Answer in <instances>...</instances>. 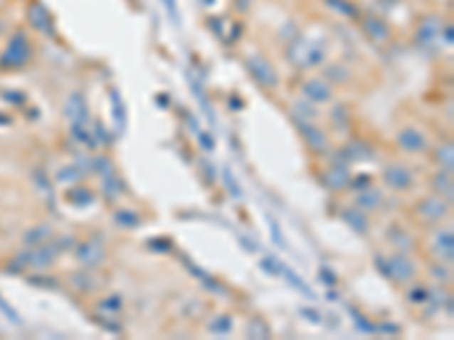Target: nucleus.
<instances>
[{
	"label": "nucleus",
	"instance_id": "36",
	"mask_svg": "<svg viewBox=\"0 0 454 340\" xmlns=\"http://www.w3.org/2000/svg\"><path fill=\"white\" fill-rule=\"evenodd\" d=\"M350 315H352L354 326H357L359 331H364V334H377V324H373V320H368L359 309L350 307Z\"/></svg>",
	"mask_w": 454,
	"mask_h": 340
},
{
	"label": "nucleus",
	"instance_id": "49",
	"mask_svg": "<svg viewBox=\"0 0 454 340\" xmlns=\"http://www.w3.org/2000/svg\"><path fill=\"white\" fill-rule=\"evenodd\" d=\"M93 139H95V143H105V145L112 143V137L107 134V129H105L102 123H95L93 125Z\"/></svg>",
	"mask_w": 454,
	"mask_h": 340
},
{
	"label": "nucleus",
	"instance_id": "1",
	"mask_svg": "<svg viewBox=\"0 0 454 340\" xmlns=\"http://www.w3.org/2000/svg\"><path fill=\"white\" fill-rule=\"evenodd\" d=\"M325 57H327L325 41L307 39V36L297 34L286 43V59H289V64L297 70L318 68L325 64Z\"/></svg>",
	"mask_w": 454,
	"mask_h": 340
},
{
	"label": "nucleus",
	"instance_id": "59",
	"mask_svg": "<svg viewBox=\"0 0 454 340\" xmlns=\"http://www.w3.org/2000/svg\"><path fill=\"white\" fill-rule=\"evenodd\" d=\"M250 5H253V0H234V7H236V11H241V14H246Z\"/></svg>",
	"mask_w": 454,
	"mask_h": 340
},
{
	"label": "nucleus",
	"instance_id": "32",
	"mask_svg": "<svg viewBox=\"0 0 454 340\" xmlns=\"http://www.w3.org/2000/svg\"><path fill=\"white\" fill-rule=\"evenodd\" d=\"M280 275H284V277H286V282H289L295 290H300V293H302L305 297H316V293L312 290V286H307L305 279H302V277H297V275H295V272L289 268V265H286V263H282Z\"/></svg>",
	"mask_w": 454,
	"mask_h": 340
},
{
	"label": "nucleus",
	"instance_id": "60",
	"mask_svg": "<svg viewBox=\"0 0 454 340\" xmlns=\"http://www.w3.org/2000/svg\"><path fill=\"white\" fill-rule=\"evenodd\" d=\"M202 168H205V179L211 184V181L216 179V175H213V166H211V164H207V161H202Z\"/></svg>",
	"mask_w": 454,
	"mask_h": 340
},
{
	"label": "nucleus",
	"instance_id": "25",
	"mask_svg": "<svg viewBox=\"0 0 454 340\" xmlns=\"http://www.w3.org/2000/svg\"><path fill=\"white\" fill-rule=\"evenodd\" d=\"M110 98H112V116H114V125L118 132H123L125 125H127V109H125V102H123V95L118 89H112L110 91Z\"/></svg>",
	"mask_w": 454,
	"mask_h": 340
},
{
	"label": "nucleus",
	"instance_id": "3",
	"mask_svg": "<svg viewBox=\"0 0 454 340\" xmlns=\"http://www.w3.org/2000/svg\"><path fill=\"white\" fill-rule=\"evenodd\" d=\"M413 216L418 218L421 223L425 225H436V223H443L445 218L450 216V202L443 200L440 196H427L421 198L413 204Z\"/></svg>",
	"mask_w": 454,
	"mask_h": 340
},
{
	"label": "nucleus",
	"instance_id": "38",
	"mask_svg": "<svg viewBox=\"0 0 454 340\" xmlns=\"http://www.w3.org/2000/svg\"><path fill=\"white\" fill-rule=\"evenodd\" d=\"M429 297H432V290H429L427 286H411L409 293H407V299L411 302V304H427Z\"/></svg>",
	"mask_w": 454,
	"mask_h": 340
},
{
	"label": "nucleus",
	"instance_id": "24",
	"mask_svg": "<svg viewBox=\"0 0 454 340\" xmlns=\"http://www.w3.org/2000/svg\"><path fill=\"white\" fill-rule=\"evenodd\" d=\"M100 181H102V196H105L107 202H116L118 198L123 196V184H121V177L116 175V170L102 175Z\"/></svg>",
	"mask_w": 454,
	"mask_h": 340
},
{
	"label": "nucleus",
	"instance_id": "30",
	"mask_svg": "<svg viewBox=\"0 0 454 340\" xmlns=\"http://www.w3.org/2000/svg\"><path fill=\"white\" fill-rule=\"evenodd\" d=\"M232 329H234V320H232V315H227V313L216 315V318H211L207 324V331L213 336H227V334H232Z\"/></svg>",
	"mask_w": 454,
	"mask_h": 340
},
{
	"label": "nucleus",
	"instance_id": "29",
	"mask_svg": "<svg viewBox=\"0 0 454 340\" xmlns=\"http://www.w3.org/2000/svg\"><path fill=\"white\" fill-rule=\"evenodd\" d=\"M112 218H114V223L118 227L127 229V232H132V229L141 227V216L134 209H116Z\"/></svg>",
	"mask_w": 454,
	"mask_h": 340
},
{
	"label": "nucleus",
	"instance_id": "33",
	"mask_svg": "<svg viewBox=\"0 0 454 340\" xmlns=\"http://www.w3.org/2000/svg\"><path fill=\"white\" fill-rule=\"evenodd\" d=\"M64 198L70 206H78V209H85V206L93 204V193L89 188H70L66 191Z\"/></svg>",
	"mask_w": 454,
	"mask_h": 340
},
{
	"label": "nucleus",
	"instance_id": "46",
	"mask_svg": "<svg viewBox=\"0 0 454 340\" xmlns=\"http://www.w3.org/2000/svg\"><path fill=\"white\" fill-rule=\"evenodd\" d=\"M261 270H264L266 275H270V277H280V270H282V263L275 259V257H264L261 259Z\"/></svg>",
	"mask_w": 454,
	"mask_h": 340
},
{
	"label": "nucleus",
	"instance_id": "19",
	"mask_svg": "<svg viewBox=\"0 0 454 340\" xmlns=\"http://www.w3.org/2000/svg\"><path fill=\"white\" fill-rule=\"evenodd\" d=\"M381 202H384V193H381L379 188H375L373 184L361 188V191H357V198H354V204L359 206L361 211L370 213V211H377Z\"/></svg>",
	"mask_w": 454,
	"mask_h": 340
},
{
	"label": "nucleus",
	"instance_id": "2",
	"mask_svg": "<svg viewBox=\"0 0 454 340\" xmlns=\"http://www.w3.org/2000/svg\"><path fill=\"white\" fill-rule=\"evenodd\" d=\"M34 46L30 41V36L26 30H14L9 34L5 51L0 53V70H21L23 66H28L32 62Z\"/></svg>",
	"mask_w": 454,
	"mask_h": 340
},
{
	"label": "nucleus",
	"instance_id": "37",
	"mask_svg": "<svg viewBox=\"0 0 454 340\" xmlns=\"http://www.w3.org/2000/svg\"><path fill=\"white\" fill-rule=\"evenodd\" d=\"M291 114L302 116V118H307V120H314V118L318 116V109H316L314 102H309L307 98H302V100H295V102H293V112H291Z\"/></svg>",
	"mask_w": 454,
	"mask_h": 340
},
{
	"label": "nucleus",
	"instance_id": "16",
	"mask_svg": "<svg viewBox=\"0 0 454 340\" xmlns=\"http://www.w3.org/2000/svg\"><path fill=\"white\" fill-rule=\"evenodd\" d=\"M345 159H348V164H357V161H370L375 156V150H373V145L361 141V139H352L343 145V148L339 150Z\"/></svg>",
	"mask_w": 454,
	"mask_h": 340
},
{
	"label": "nucleus",
	"instance_id": "10",
	"mask_svg": "<svg viewBox=\"0 0 454 340\" xmlns=\"http://www.w3.org/2000/svg\"><path fill=\"white\" fill-rule=\"evenodd\" d=\"M381 179H384V184L391 191H409L413 188V173L402 164H391L384 168V173H381Z\"/></svg>",
	"mask_w": 454,
	"mask_h": 340
},
{
	"label": "nucleus",
	"instance_id": "58",
	"mask_svg": "<svg viewBox=\"0 0 454 340\" xmlns=\"http://www.w3.org/2000/svg\"><path fill=\"white\" fill-rule=\"evenodd\" d=\"M440 36H443V41H445V46H452V41H454V36H452V26L448 23V26H443L440 28V32H438Z\"/></svg>",
	"mask_w": 454,
	"mask_h": 340
},
{
	"label": "nucleus",
	"instance_id": "17",
	"mask_svg": "<svg viewBox=\"0 0 454 340\" xmlns=\"http://www.w3.org/2000/svg\"><path fill=\"white\" fill-rule=\"evenodd\" d=\"M434 248L438 252L440 261L452 265V261H454V232H452V227L438 229L436 236H434Z\"/></svg>",
	"mask_w": 454,
	"mask_h": 340
},
{
	"label": "nucleus",
	"instance_id": "12",
	"mask_svg": "<svg viewBox=\"0 0 454 340\" xmlns=\"http://www.w3.org/2000/svg\"><path fill=\"white\" fill-rule=\"evenodd\" d=\"M302 93L309 102L314 105H325L334 98V89L325 78H309L302 84Z\"/></svg>",
	"mask_w": 454,
	"mask_h": 340
},
{
	"label": "nucleus",
	"instance_id": "52",
	"mask_svg": "<svg viewBox=\"0 0 454 340\" xmlns=\"http://www.w3.org/2000/svg\"><path fill=\"white\" fill-rule=\"evenodd\" d=\"M348 186H352L354 191H361V188H366V186H370V175L361 173L359 177L350 179V184H348Z\"/></svg>",
	"mask_w": 454,
	"mask_h": 340
},
{
	"label": "nucleus",
	"instance_id": "7",
	"mask_svg": "<svg viewBox=\"0 0 454 340\" xmlns=\"http://www.w3.org/2000/svg\"><path fill=\"white\" fill-rule=\"evenodd\" d=\"M26 18H28L32 30H37V32H41L46 36H51V39H55V36H57L55 18L51 14V9H48L41 3V0H30L28 9H26Z\"/></svg>",
	"mask_w": 454,
	"mask_h": 340
},
{
	"label": "nucleus",
	"instance_id": "18",
	"mask_svg": "<svg viewBox=\"0 0 454 340\" xmlns=\"http://www.w3.org/2000/svg\"><path fill=\"white\" fill-rule=\"evenodd\" d=\"M341 218H343V223L352 229V232L361 234V236H366V234H368V229H370L368 213H366V211H361L359 206H345V209L341 211Z\"/></svg>",
	"mask_w": 454,
	"mask_h": 340
},
{
	"label": "nucleus",
	"instance_id": "28",
	"mask_svg": "<svg viewBox=\"0 0 454 340\" xmlns=\"http://www.w3.org/2000/svg\"><path fill=\"white\" fill-rule=\"evenodd\" d=\"M434 161L438 164V168L454 170V143L452 141L438 143V148L434 150Z\"/></svg>",
	"mask_w": 454,
	"mask_h": 340
},
{
	"label": "nucleus",
	"instance_id": "6",
	"mask_svg": "<svg viewBox=\"0 0 454 340\" xmlns=\"http://www.w3.org/2000/svg\"><path fill=\"white\" fill-rule=\"evenodd\" d=\"M291 120H293V125L297 127V132L302 134V139H305L309 150L316 152V154H325L329 150L327 134L314 123V120H307V118L295 116V114H291Z\"/></svg>",
	"mask_w": 454,
	"mask_h": 340
},
{
	"label": "nucleus",
	"instance_id": "9",
	"mask_svg": "<svg viewBox=\"0 0 454 340\" xmlns=\"http://www.w3.org/2000/svg\"><path fill=\"white\" fill-rule=\"evenodd\" d=\"M64 116L70 120V125H87L91 120V114H89V105H87V98L82 91H73L66 98L64 102Z\"/></svg>",
	"mask_w": 454,
	"mask_h": 340
},
{
	"label": "nucleus",
	"instance_id": "34",
	"mask_svg": "<svg viewBox=\"0 0 454 340\" xmlns=\"http://www.w3.org/2000/svg\"><path fill=\"white\" fill-rule=\"evenodd\" d=\"M325 5L341 16H348V18H359L361 16L359 7H357L352 0H325Z\"/></svg>",
	"mask_w": 454,
	"mask_h": 340
},
{
	"label": "nucleus",
	"instance_id": "64",
	"mask_svg": "<svg viewBox=\"0 0 454 340\" xmlns=\"http://www.w3.org/2000/svg\"><path fill=\"white\" fill-rule=\"evenodd\" d=\"M0 125H11V116L0 114Z\"/></svg>",
	"mask_w": 454,
	"mask_h": 340
},
{
	"label": "nucleus",
	"instance_id": "61",
	"mask_svg": "<svg viewBox=\"0 0 454 340\" xmlns=\"http://www.w3.org/2000/svg\"><path fill=\"white\" fill-rule=\"evenodd\" d=\"M377 331H386V334H400V326L398 324H379Z\"/></svg>",
	"mask_w": 454,
	"mask_h": 340
},
{
	"label": "nucleus",
	"instance_id": "48",
	"mask_svg": "<svg viewBox=\"0 0 454 340\" xmlns=\"http://www.w3.org/2000/svg\"><path fill=\"white\" fill-rule=\"evenodd\" d=\"M297 313H300V318H305L307 322H312V324H320V322H322V313H320L318 309L300 307V309H297Z\"/></svg>",
	"mask_w": 454,
	"mask_h": 340
},
{
	"label": "nucleus",
	"instance_id": "8",
	"mask_svg": "<svg viewBox=\"0 0 454 340\" xmlns=\"http://www.w3.org/2000/svg\"><path fill=\"white\" fill-rule=\"evenodd\" d=\"M386 265H389V279H393L396 284H409L418 275L416 263L407 257V252H398L393 257H386Z\"/></svg>",
	"mask_w": 454,
	"mask_h": 340
},
{
	"label": "nucleus",
	"instance_id": "26",
	"mask_svg": "<svg viewBox=\"0 0 454 340\" xmlns=\"http://www.w3.org/2000/svg\"><path fill=\"white\" fill-rule=\"evenodd\" d=\"M51 238H53V227L51 225H37V227H32L23 234V245L34 248V245H41V243L51 240Z\"/></svg>",
	"mask_w": 454,
	"mask_h": 340
},
{
	"label": "nucleus",
	"instance_id": "39",
	"mask_svg": "<svg viewBox=\"0 0 454 340\" xmlns=\"http://www.w3.org/2000/svg\"><path fill=\"white\" fill-rule=\"evenodd\" d=\"M28 284L37 286V288H51V290H57L59 288V282L55 277H46V275H28Z\"/></svg>",
	"mask_w": 454,
	"mask_h": 340
},
{
	"label": "nucleus",
	"instance_id": "44",
	"mask_svg": "<svg viewBox=\"0 0 454 340\" xmlns=\"http://www.w3.org/2000/svg\"><path fill=\"white\" fill-rule=\"evenodd\" d=\"M318 279L327 288H334V286L339 284V277H337V272H332L329 265H320V268H318Z\"/></svg>",
	"mask_w": 454,
	"mask_h": 340
},
{
	"label": "nucleus",
	"instance_id": "31",
	"mask_svg": "<svg viewBox=\"0 0 454 340\" xmlns=\"http://www.w3.org/2000/svg\"><path fill=\"white\" fill-rule=\"evenodd\" d=\"M246 336L253 338V340H266L273 336L270 326L264 318H253L248 324H246Z\"/></svg>",
	"mask_w": 454,
	"mask_h": 340
},
{
	"label": "nucleus",
	"instance_id": "13",
	"mask_svg": "<svg viewBox=\"0 0 454 340\" xmlns=\"http://www.w3.org/2000/svg\"><path fill=\"white\" fill-rule=\"evenodd\" d=\"M89 173H91V156H78L73 164L59 168L55 179L59 184H75V181L85 179Z\"/></svg>",
	"mask_w": 454,
	"mask_h": 340
},
{
	"label": "nucleus",
	"instance_id": "23",
	"mask_svg": "<svg viewBox=\"0 0 454 340\" xmlns=\"http://www.w3.org/2000/svg\"><path fill=\"white\" fill-rule=\"evenodd\" d=\"M386 238L391 240V245L398 248L400 252H411V250L416 248L413 236L407 232V229H402V227H398V225H391V227H389Z\"/></svg>",
	"mask_w": 454,
	"mask_h": 340
},
{
	"label": "nucleus",
	"instance_id": "4",
	"mask_svg": "<svg viewBox=\"0 0 454 340\" xmlns=\"http://www.w3.org/2000/svg\"><path fill=\"white\" fill-rule=\"evenodd\" d=\"M73 252H75L78 263H82V268H89V270L100 268L107 259V250L102 245V238H98V236H91L87 240L75 243Z\"/></svg>",
	"mask_w": 454,
	"mask_h": 340
},
{
	"label": "nucleus",
	"instance_id": "47",
	"mask_svg": "<svg viewBox=\"0 0 454 340\" xmlns=\"http://www.w3.org/2000/svg\"><path fill=\"white\" fill-rule=\"evenodd\" d=\"M102 311H107V313H118L123 309V299L118 297V295H110V297H105L100 304H98Z\"/></svg>",
	"mask_w": 454,
	"mask_h": 340
},
{
	"label": "nucleus",
	"instance_id": "41",
	"mask_svg": "<svg viewBox=\"0 0 454 340\" xmlns=\"http://www.w3.org/2000/svg\"><path fill=\"white\" fill-rule=\"evenodd\" d=\"M70 134L75 137L78 143H85V145H89V148H95V145H98V143H95V139L85 129V125H70Z\"/></svg>",
	"mask_w": 454,
	"mask_h": 340
},
{
	"label": "nucleus",
	"instance_id": "63",
	"mask_svg": "<svg viewBox=\"0 0 454 340\" xmlns=\"http://www.w3.org/2000/svg\"><path fill=\"white\" fill-rule=\"evenodd\" d=\"M381 5H386V7H396V5H400L402 0H379Z\"/></svg>",
	"mask_w": 454,
	"mask_h": 340
},
{
	"label": "nucleus",
	"instance_id": "56",
	"mask_svg": "<svg viewBox=\"0 0 454 340\" xmlns=\"http://www.w3.org/2000/svg\"><path fill=\"white\" fill-rule=\"evenodd\" d=\"M375 265H377V270L384 275L389 279V265H386V257H381V254H375Z\"/></svg>",
	"mask_w": 454,
	"mask_h": 340
},
{
	"label": "nucleus",
	"instance_id": "5",
	"mask_svg": "<svg viewBox=\"0 0 454 340\" xmlns=\"http://www.w3.org/2000/svg\"><path fill=\"white\" fill-rule=\"evenodd\" d=\"M246 68L253 75V80L264 89H275L280 84V75L275 66L270 64V59H266L264 55H248L246 57Z\"/></svg>",
	"mask_w": 454,
	"mask_h": 340
},
{
	"label": "nucleus",
	"instance_id": "57",
	"mask_svg": "<svg viewBox=\"0 0 454 340\" xmlns=\"http://www.w3.org/2000/svg\"><path fill=\"white\" fill-rule=\"evenodd\" d=\"M448 268H450V265H448ZM445 268V263H440V265H434V268H432V272L436 275V277H440V279H443V282H445V279H448V282H450V270Z\"/></svg>",
	"mask_w": 454,
	"mask_h": 340
},
{
	"label": "nucleus",
	"instance_id": "20",
	"mask_svg": "<svg viewBox=\"0 0 454 340\" xmlns=\"http://www.w3.org/2000/svg\"><path fill=\"white\" fill-rule=\"evenodd\" d=\"M350 179H352V175H350V170L345 166H329L325 173H322V184H325L327 188H332V191L348 188Z\"/></svg>",
	"mask_w": 454,
	"mask_h": 340
},
{
	"label": "nucleus",
	"instance_id": "43",
	"mask_svg": "<svg viewBox=\"0 0 454 340\" xmlns=\"http://www.w3.org/2000/svg\"><path fill=\"white\" fill-rule=\"evenodd\" d=\"M268 225H270V238H273V243L278 248H282V250H286V240H284V236H282V229H280V223L275 221L273 216H268Z\"/></svg>",
	"mask_w": 454,
	"mask_h": 340
},
{
	"label": "nucleus",
	"instance_id": "53",
	"mask_svg": "<svg viewBox=\"0 0 454 340\" xmlns=\"http://www.w3.org/2000/svg\"><path fill=\"white\" fill-rule=\"evenodd\" d=\"M184 263H186V270H189L191 275H194V277H198V279H200V282H205V279L209 277V275H207L205 270H200V268H198V265H196L194 261H189L186 257H184Z\"/></svg>",
	"mask_w": 454,
	"mask_h": 340
},
{
	"label": "nucleus",
	"instance_id": "51",
	"mask_svg": "<svg viewBox=\"0 0 454 340\" xmlns=\"http://www.w3.org/2000/svg\"><path fill=\"white\" fill-rule=\"evenodd\" d=\"M95 320H98V324H102L105 329L112 331V334H121V331H123V326L118 324V322H112V318H105V315H98Z\"/></svg>",
	"mask_w": 454,
	"mask_h": 340
},
{
	"label": "nucleus",
	"instance_id": "40",
	"mask_svg": "<svg viewBox=\"0 0 454 340\" xmlns=\"http://www.w3.org/2000/svg\"><path fill=\"white\" fill-rule=\"evenodd\" d=\"M0 313H3L11 324H16V326H21V324H23L21 313H19L14 307H11V304H7V299H5L3 295H0Z\"/></svg>",
	"mask_w": 454,
	"mask_h": 340
},
{
	"label": "nucleus",
	"instance_id": "55",
	"mask_svg": "<svg viewBox=\"0 0 454 340\" xmlns=\"http://www.w3.org/2000/svg\"><path fill=\"white\" fill-rule=\"evenodd\" d=\"M164 5H166V9H169L171 21H175L177 26H180V14H177V5H175V0H164Z\"/></svg>",
	"mask_w": 454,
	"mask_h": 340
},
{
	"label": "nucleus",
	"instance_id": "14",
	"mask_svg": "<svg viewBox=\"0 0 454 340\" xmlns=\"http://www.w3.org/2000/svg\"><path fill=\"white\" fill-rule=\"evenodd\" d=\"M440 28H443V21H440V16H436V14L425 16L421 21V26L416 28V43L421 48H432L438 32H440Z\"/></svg>",
	"mask_w": 454,
	"mask_h": 340
},
{
	"label": "nucleus",
	"instance_id": "27",
	"mask_svg": "<svg viewBox=\"0 0 454 340\" xmlns=\"http://www.w3.org/2000/svg\"><path fill=\"white\" fill-rule=\"evenodd\" d=\"M322 78H325L329 84H345L352 78V70L345 64H341V62H334V64L325 66V70H322Z\"/></svg>",
	"mask_w": 454,
	"mask_h": 340
},
{
	"label": "nucleus",
	"instance_id": "15",
	"mask_svg": "<svg viewBox=\"0 0 454 340\" xmlns=\"http://www.w3.org/2000/svg\"><path fill=\"white\" fill-rule=\"evenodd\" d=\"M396 141H398V145H400V148H402L404 152H411V154H416V152H425V150L429 148L427 137H425L418 127H404V129H400L398 137H396Z\"/></svg>",
	"mask_w": 454,
	"mask_h": 340
},
{
	"label": "nucleus",
	"instance_id": "45",
	"mask_svg": "<svg viewBox=\"0 0 454 340\" xmlns=\"http://www.w3.org/2000/svg\"><path fill=\"white\" fill-rule=\"evenodd\" d=\"M148 248L152 252H159V254H166V252H173V240L171 238H150L148 240Z\"/></svg>",
	"mask_w": 454,
	"mask_h": 340
},
{
	"label": "nucleus",
	"instance_id": "54",
	"mask_svg": "<svg viewBox=\"0 0 454 340\" xmlns=\"http://www.w3.org/2000/svg\"><path fill=\"white\" fill-rule=\"evenodd\" d=\"M3 95H5L7 100H11V102H14V105H19V107L28 102V98H26V95H23V93H19V91H5Z\"/></svg>",
	"mask_w": 454,
	"mask_h": 340
},
{
	"label": "nucleus",
	"instance_id": "35",
	"mask_svg": "<svg viewBox=\"0 0 454 340\" xmlns=\"http://www.w3.org/2000/svg\"><path fill=\"white\" fill-rule=\"evenodd\" d=\"M332 125L337 132H348L350 127V112L343 102H337L332 109Z\"/></svg>",
	"mask_w": 454,
	"mask_h": 340
},
{
	"label": "nucleus",
	"instance_id": "42",
	"mask_svg": "<svg viewBox=\"0 0 454 340\" xmlns=\"http://www.w3.org/2000/svg\"><path fill=\"white\" fill-rule=\"evenodd\" d=\"M223 181H225V186L230 188V193H232V198H241V186H238V181L234 179V175H232V170L230 168H223Z\"/></svg>",
	"mask_w": 454,
	"mask_h": 340
},
{
	"label": "nucleus",
	"instance_id": "11",
	"mask_svg": "<svg viewBox=\"0 0 454 340\" xmlns=\"http://www.w3.org/2000/svg\"><path fill=\"white\" fill-rule=\"evenodd\" d=\"M359 18H361V30H364V34H366L373 43H386V41L391 39L393 30H391V26L386 23V18H381V16H377V14H364V16H359Z\"/></svg>",
	"mask_w": 454,
	"mask_h": 340
},
{
	"label": "nucleus",
	"instance_id": "62",
	"mask_svg": "<svg viewBox=\"0 0 454 340\" xmlns=\"http://www.w3.org/2000/svg\"><path fill=\"white\" fill-rule=\"evenodd\" d=\"M230 107L234 109V112H238V109H243V102L238 100L236 95H232V98H230Z\"/></svg>",
	"mask_w": 454,
	"mask_h": 340
},
{
	"label": "nucleus",
	"instance_id": "50",
	"mask_svg": "<svg viewBox=\"0 0 454 340\" xmlns=\"http://www.w3.org/2000/svg\"><path fill=\"white\" fill-rule=\"evenodd\" d=\"M198 139H200V148L211 152L213 148H216V141H213V137L209 134V132H198Z\"/></svg>",
	"mask_w": 454,
	"mask_h": 340
},
{
	"label": "nucleus",
	"instance_id": "22",
	"mask_svg": "<svg viewBox=\"0 0 454 340\" xmlns=\"http://www.w3.org/2000/svg\"><path fill=\"white\" fill-rule=\"evenodd\" d=\"M68 282H70V286H73L75 290H82V293H93V290H98V286H100L98 277H95L89 268L73 272V275L68 277Z\"/></svg>",
	"mask_w": 454,
	"mask_h": 340
},
{
	"label": "nucleus",
	"instance_id": "21",
	"mask_svg": "<svg viewBox=\"0 0 454 340\" xmlns=\"http://www.w3.org/2000/svg\"><path fill=\"white\" fill-rule=\"evenodd\" d=\"M432 188L436 196H440L443 200L452 202L454 198V181H452V170H443L440 168L438 173L432 177Z\"/></svg>",
	"mask_w": 454,
	"mask_h": 340
}]
</instances>
